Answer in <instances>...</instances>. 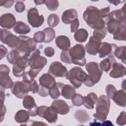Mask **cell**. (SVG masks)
<instances>
[{
    "mask_svg": "<svg viewBox=\"0 0 126 126\" xmlns=\"http://www.w3.org/2000/svg\"><path fill=\"white\" fill-rule=\"evenodd\" d=\"M107 24V30L114 34L123 28H126L125 5L120 9L110 12L105 21Z\"/></svg>",
    "mask_w": 126,
    "mask_h": 126,
    "instance_id": "obj_1",
    "label": "cell"
},
{
    "mask_svg": "<svg viewBox=\"0 0 126 126\" xmlns=\"http://www.w3.org/2000/svg\"><path fill=\"white\" fill-rule=\"evenodd\" d=\"M83 18L92 29L96 30L105 27V20L100 15V10L94 6H89L83 13Z\"/></svg>",
    "mask_w": 126,
    "mask_h": 126,
    "instance_id": "obj_2",
    "label": "cell"
},
{
    "mask_svg": "<svg viewBox=\"0 0 126 126\" xmlns=\"http://www.w3.org/2000/svg\"><path fill=\"white\" fill-rule=\"evenodd\" d=\"M85 68L88 72L87 78L83 83L86 86L91 87L98 83L102 75L103 70L98 63L91 62L87 63Z\"/></svg>",
    "mask_w": 126,
    "mask_h": 126,
    "instance_id": "obj_3",
    "label": "cell"
},
{
    "mask_svg": "<svg viewBox=\"0 0 126 126\" xmlns=\"http://www.w3.org/2000/svg\"><path fill=\"white\" fill-rule=\"evenodd\" d=\"M110 100L104 95H100L96 102L95 107L96 112L93 116L100 121H105L108 116L110 107Z\"/></svg>",
    "mask_w": 126,
    "mask_h": 126,
    "instance_id": "obj_4",
    "label": "cell"
},
{
    "mask_svg": "<svg viewBox=\"0 0 126 126\" xmlns=\"http://www.w3.org/2000/svg\"><path fill=\"white\" fill-rule=\"evenodd\" d=\"M68 53L70 63L80 66H83L86 64L85 49L83 44H76L70 49H68Z\"/></svg>",
    "mask_w": 126,
    "mask_h": 126,
    "instance_id": "obj_5",
    "label": "cell"
},
{
    "mask_svg": "<svg viewBox=\"0 0 126 126\" xmlns=\"http://www.w3.org/2000/svg\"><path fill=\"white\" fill-rule=\"evenodd\" d=\"M88 74L79 66H75L67 72L66 78L75 88H79L87 78Z\"/></svg>",
    "mask_w": 126,
    "mask_h": 126,
    "instance_id": "obj_6",
    "label": "cell"
},
{
    "mask_svg": "<svg viewBox=\"0 0 126 126\" xmlns=\"http://www.w3.org/2000/svg\"><path fill=\"white\" fill-rule=\"evenodd\" d=\"M20 42L16 47L17 50L22 55L29 57L36 47V42L33 38L25 35L19 36Z\"/></svg>",
    "mask_w": 126,
    "mask_h": 126,
    "instance_id": "obj_7",
    "label": "cell"
},
{
    "mask_svg": "<svg viewBox=\"0 0 126 126\" xmlns=\"http://www.w3.org/2000/svg\"><path fill=\"white\" fill-rule=\"evenodd\" d=\"M40 51L36 49L29 57L30 69L38 74L47 63V59L45 57L40 56Z\"/></svg>",
    "mask_w": 126,
    "mask_h": 126,
    "instance_id": "obj_8",
    "label": "cell"
},
{
    "mask_svg": "<svg viewBox=\"0 0 126 126\" xmlns=\"http://www.w3.org/2000/svg\"><path fill=\"white\" fill-rule=\"evenodd\" d=\"M38 94L42 97H46L49 95V89L56 82L55 78L48 73H44L39 78Z\"/></svg>",
    "mask_w": 126,
    "mask_h": 126,
    "instance_id": "obj_9",
    "label": "cell"
},
{
    "mask_svg": "<svg viewBox=\"0 0 126 126\" xmlns=\"http://www.w3.org/2000/svg\"><path fill=\"white\" fill-rule=\"evenodd\" d=\"M31 83H28L23 80L15 82L11 88V92L17 97L23 99L28 95L29 92L30 91Z\"/></svg>",
    "mask_w": 126,
    "mask_h": 126,
    "instance_id": "obj_10",
    "label": "cell"
},
{
    "mask_svg": "<svg viewBox=\"0 0 126 126\" xmlns=\"http://www.w3.org/2000/svg\"><path fill=\"white\" fill-rule=\"evenodd\" d=\"M27 19L29 23L33 28L40 27L44 21L43 16L39 15L38 10L35 7L31 8L28 11Z\"/></svg>",
    "mask_w": 126,
    "mask_h": 126,
    "instance_id": "obj_11",
    "label": "cell"
},
{
    "mask_svg": "<svg viewBox=\"0 0 126 126\" xmlns=\"http://www.w3.org/2000/svg\"><path fill=\"white\" fill-rule=\"evenodd\" d=\"M0 41L9 47H16L20 42V38L12 34L6 29H0Z\"/></svg>",
    "mask_w": 126,
    "mask_h": 126,
    "instance_id": "obj_12",
    "label": "cell"
},
{
    "mask_svg": "<svg viewBox=\"0 0 126 126\" xmlns=\"http://www.w3.org/2000/svg\"><path fill=\"white\" fill-rule=\"evenodd\" d=\"M29 65V58L26 56H20L16 63L13 66V74L14 76L20 77L23 76L26 68Z\"/></svg>",
    "mask_w": 126,
    "mask_h": 126,
    "instance_id": "obj_13",
    "label": "cell"
},
{
    "mask_svg": "<svg viewBox=\"0 0 126 126\" xmlns=\"http://www.w3.org/2000/svg\"><path fill=\"white\" fill-rule=\"evenodd\" d=\"M37 114L40 117L44 118L50 123H55L58 119V115L52 108L46 106H41L37 108Z\"/></svg>",
    "mask_w": 126,
    "mask_h": 126,
    "instance_id": "obj_14",
    "label": "cell"
},
{
    "mask_svg": "<svg viewBox=\"0 0 126 126\" xmlns=\"http://www.w3.org/2000/svg\"><path fill=\"white\" fill-rule=\"evenodd\" d=\"M67 69L60 62H54L50 65L48 73L53 77H66Z\"/></svg>",
    "mask_w": 126,
    "mask_h": 126,
    "instance_id": "obj_15",
    "label": "cell"
},
{
    "mask_svg": "<svg viewBox=\"0 0 126 126\" xmlns=\"http://www.w3.org/2000/svg\"><path fill=\"white\" fill-rule=\"evenodd\" d=\"M101 40L95 36H92L85 47L87 52L91 55H96L98 53V50L101 44Z\"/></svg>",
    "mask_w": 126,
    "mask_h": 126,
    "instance_id": "obj_16",
    "label": "cell"
},
{
    "mask_svg": "<svg viewBox=\"0 0 126 126\" xmlns=\"http://www.w3.org/2000/svg\"><path fill=\"white\" fill-rule=\"evenodd\" d=\"M50 107L56 113L64 115L69 112V107L67 103L62 99H55L52 103Z\"/></svg>",
    "mask_w": 126,
    "mask_h": 126,
    "instance_id": "obj_17",
    "label": "cell"
},
{
    "mask_svg": "<svg viewBox=\"0 0 126 126\" xmlns=\"http://www.w3.org/2000/svg\"><path fill=\"white\" fill-rule=\"evenodd\" d=\"M23 105L26 109L28 110L31 116L34 117L37 115V111L38 107L32 96L28 95L25 96L23 100Z\"/></svg>",
    "mask_w": 126,
    "mask_h": 126,
    "instance_id": "obj_18",
    "label": "cell"
},
{
    "mask_svg": "<svg viewBox=\"0 0 126 126\" xmlns=\"http://www.w3.org/2000/svg\"><path fill=\"white\" fill-rule=\"evenodd\" d=\"M16 23V18L12 13H5L0 16V25L2 28L10 29L14 27Z\"/></svg>",
    "mask_w": 126,
    "mask_h": 126,
    "instance_id": "obj_19",
    "label": "cell"
},
{
    "mask_svg": "<svg viewBox=\"0 0 126 126\" xmlns=\"http://www.w3.org/2000/svg\"><path fill=\"white\" fill-rule=\"evenodd\" d=\"M117 47V46L113 43L105 42L101 43L98 50L99 58H103L107 56L112 55Z\"/></svg>",
    "mask_w": 126,
    "mask_h": 126,
    "instance_id": "obj_20",
    "label": "cell"
},
{
    "mask_svg": "<svg viewBox=\"0 0 126 126\" xmlns=\"http://www.w3.org/2000/svg\"><path fill=\"white\" fill-rule=\"evenodd\" d=\"M112 69L109 73V76L113 78L122 77L126 75L125 66L121 63L116 62L112 66Z\"/></svg>",
    "mask_w": 126,
    "mask_h": 126,
    "instance_id": "obj_21",
    "label": "cell"
},
{
    "mask_svg": "<svg viewBox=\"0 0 126 126\" xmlns=\"http://www.w3.org/2000/svg\"><path fill=\"white\" fill-rule=\"evenodd\" d=\"M60 83L61 94L67 99H70L76 94L75 88L70 85H66L62 83Z\"/></svg>",
    "mask_w": 126,
    "mask_h": 126,
    "instance_id": "obj_22",
    "label": "cell"
},
{
    "mask_svg": "<svg viewBox=\"0 0 126 126\" xmlns=\"http://www.w3.org/2000/svg\"><path fill=\"white\" fill-rule=\"evenodd\" d=\"M77 18V11L75 9L71 8L67 9L63 12L62 16V20L65 24H69Z\"/></svg>",
    "mask_w": 126,
    "mask_h": 126,
    "instance_id": "obj_23",
    "label": "cell"
},
{
    "mask_svg": "<svg viewBox=\"0 0 126 126\" xmlns=\"http://www.w3.org/2000/svg\"><path fill=\"white\" fill-rule=\"evenodd\" d=\"M55 42L57 47L63 51L67 50L70 47L69 38L65 35L57 36L55 39Z\"/></svg>",
    "mask_w": 126,
    "mask_h": 126,
    "instance_id": "obj_24",
    "label": "cell"
},
{
    "mask_svg": "<svg viewBox=\"0 0 126 126\" xmlns=\"http://www.w3.org/2000/svg\"><path fill=\"white\" fill-rule=\"evenodd\" d=\"M112 99L118 105L122 107L126 106V93L123 90L117 91Z\"/></svg>",
    "mask_w": 126,
    "mask_h": 126,
    "instance_id": "obj_25",
    "label": "cell"
},
{
    "mask_svg": "<svg viewBox=\"0 0 126 126\" xmlns=\"http://www.w3.org/2000/svg\"><path fill=\"white\" fill-rule=\"evenodd\" d=\"M98 99L97 95L94 93H90L87 96H84V102L83 104L85 107L89 109L94 108V105Z\"/></svg>",
    "mask_w": 126,
    "mask_h": 126,
    "instance_id": "obj_26",
    "label": "cell"
},
{
    "mask_svg": "<svg viewBox=\"0 0 126 126\" xmlns=\"http://www.w3.org/2000/svg\"><path fill=\"white\" fill-rule=\"evenodd\" d=\"M116 62V61L115 58L112 55H110L100 62L99 66L103 71L107 72L112 68L113 65Z\"/></svg>",
    "mask_w": 126,
    "mask_h": 126,
    "instance_id": "obj_27",
    "label": "cell"
},
{
    "mask_svg": "<svg viewBox=\"0 0 126 126\" xmlns=\"http://www.w3.org/2000/svg\"><path fill=\"white\" fill-rule=\"evenodd\" d=\"M13 31L20 34H26L31 32L29 26L22 21H18L13 28Z\"/></svg>",
    "mask_w": 126,
    "mask_h": 126,
    "instance_id": "obj_28",
    "label": "cell"
},
{
    "mask_svg": "<svg viewBox=\"0 0 126 126\" xmlns=\"http://www.w3.org/2000/svg\"><path fill=\"white\" fill-rule=\"evenodd\" d=\"M30 116L28 111L25 110H20L16 113L14 119L18 123H27L29 119Z\"/></svg>",
    "mask_w": 126,
    "mask_h": 126,
    "instance_id": "obj_29",
    "label": "cell"
},
{
    "mask_svg": "<svg viewBox=\"0 0 126 126\" xmlns=\"http://www.w3.org/2000/svg\"><path fill=\"white\" fill-rule=\"evenodd\" d=\"M8 74H9L0 73V86L4 89L11 88L14 83Z\"/></svg>",
    "mask_w": 126,
    "mask_h": 126,
    "instance_id": "obj_30",
    "label": "cell"
},
{
    "mask_svg": "<svg viewBox=\"0 0 126 126\" xmlns=\"http://www.w3.org/2000/svg\"><path fill=\"white\" fill-rule=\"evenodd\" d=\"M74 117L78 121L81 123H86L90 119L89 114L84 110H77L74 113Z\"/></svg>",
    "mask_w": 126,
    "mask_h": 126,
    "instance_id": "obj_31",
    "label": "cell"
},
{
    "mask_svg": "<svg viewBox=\"0 0 126 126\" xmlns=\"http://www.w3.org/2000/svg\"><path fill=\"white\" fill-rule=\"evenodd\" d=\"M74 37L75 40L78 42H84L88 37V32L85 29H79L75 32Z\"/></svg>",
    "mask_w": 126,
    "mask_h": 126,
    "instance_id": "obj_32",
    "label": "cell"
},
{
    "mask_svg": "<svg viewBox=\"0 0 126 126\" xmlns=\"http://www.w3.org/2000/svg\"><path fill=\"white\" fill-rule=\"evenodd\" d=\"M114 54L117 58L121 60L124 63H126V47L125 46L117 47L115 49Z\"/></svg>",
    "mask_w": 126,
    "mask_h": 126,
    "instance_id": "obj_33",
    "label": "cell"
},
{
    "mask_svg": "<svg viewBox=\"0 0 126 126\" xmlns=\"http://www.w3.org/2000/svg\"><path fill=\"white\" fill-rule=\"evenodd\" d=\"M49 94L53 99L58 98L61 95L60 83H56L49 89Z\"/></svg>",
    "mask_w": 126,
    "mask_h": 126,
    "instance_id": "obj_34",
    "label": "cell"
},
{
    "mask_svg": "<svg viewBox=\"0 0 126 126\" xmlns=\"http://www.w3.org/2000/svg\"><path fill=\"white\" fill-rule=\"evenodd\" d=\"M45 34V40L44 42L49 43L53 40L56 36V33L53 29L52 28H46L43 30Z\"/></svg>",
    "mask_w": 126,
    "mask_h": 126,
    "instance_id": "obj_35",
    "label": "cell"
},
{
    "mask_svg": "<svg viewBox=\"0 0 126 126\" xmlns=\"http://www.w3.org/2000/svg\"><path fill=\"white\" fill-rule=\"evenodd\" d=\"M20 56L19 52L17 49H13L8 53L6 58L9 63L14 65L16 63L17 60Z\"/></svg>",
    "mask_w": 126,
    "mask_h": 126,
    "instance_id": "obj_36",
    "label": "cell"
},
{
    "mask_svg": "<svg viewBox=\"0 0 126 126\" xmlns=\"http://www.w3.org/2000/svg\"><path fill=\"white\" fill-rule=\"evenodd\" d=\"M47 23L51 28L56 27L60 22V18L56 14H51L47 18Z\"/></svg>",
    "mask_w": 126,
    "mask_h": 126,
    "instance_id": "obj_37",
    "label": "cell"
},
{
    "mask_svg": "<svg viewBox=\"0 0 126 126\" xmlns=\"http://www.w3.org/2000/svg\"><path fill=\"white\" fill-rule=\"evenodd\" d=\"M72 104L76 106H80L83 104L84 102V96L80 94H75L71 98Z\"/></svg>",
    "mask_w": 126,
    "mask_h": 126,
    "instance_id": "obj_38",
    "label": "cell"
},
{
    "mask_svg": "<svg viewBox=\"0 0 126 126\" xmlns=\"http://www.w3.org/2000/svg\"><path fill=\"white\" fill-rule=\"evenodd\" d=\"M45 4L47 8L51 11H55L57 10L59 7V3L58 0H45Z\"/></svg>",
    "mask_w": 126,
    "mask_h": 126,
    "instance_id": "obj_39",
    "label": "cell"
},
{
    "mask_svg": "<svg viewBox=\"0 0 126 126\" xmlns=\"http://www.w3.org/2000/svg\"><path fill=\"white\" fill-rule=\"evenodd\" d=\"M107 30L105 26L104 28L100 29L94 30L93 32V36H95L101 40L105 37L107 34Z\"/></svg>",
    "mask_w": 126,
    "mask_h": 126,
    "instance_id": "obj_40",
    "label": "cell"
},
{
    "mask_svg": "<svg viewBox=\"0 0 126 126\" xmlns=\"http://www.w3.org/2000/svg\"><path fill=\"white\" fill-rule=\"evenodd\" d=\"M126 28H123L116 33L113 34V39L118 40H126Z\"/></svg>",
    "mask_w": 126,
    "mask_h": 126,
    "instance_id": "obj_41",
    "label": "cell"
},
{
    "mask_svg": "<svg viewBox=\"0 0 126 126\" xmlns=\"http://www.w3.org/2000/svg\"><path fill=\"white\" fill-rule=\"evenodd\" d=\"M117 90L116 88L111 84H108L105 87V92L109 98L112 99L114 94Z\"/></svg>",
    "mask_w": 126,
    "mask_h": 126,
    "instance_id": "obj_42",
    "label": "cell"
},
{
    "mask_svg": "<svg viewBox=\"0 0 126 126\" xmlns=\"http://www.w3.org/2000/svg\"><path fill=\"white\" fill-rule=\"evenodd\" d=\"M45 34L43 31H38L35 32L33 35V39L36 42L41 43L44 41Z\"/></svg>",
    "mask_w": 126,
    "mask_h": 126,
    "instance_id": "obj_43",
    "label": "cell"
},
{
    "mask_svg": "<svg viewBox=\"0 0 126 126\" xmlns=\"http://www.w3.org/2000/svg\"><path fill=\"white\" fill-rule=\"evenodd\" d=\"M126 112L122 111L121 112L120 115L118 116L116 120V123L120 126L124 125L126 123Z\"/></svg>",
    "mask_w": 126,
    "mask_h": 126,
    "instance_id": "obj_44",
    "label": "cell"
},
{
    "mask_svg": "<svg viewBox=\"0 0 126 126\" xmlns=\"http://www.w3.org/2000/svg\"><path fill=\"white\" fill-rule=\"evenodd\" d=\"M15 9L18 13H22L25 10V5L22 1H17L15 5Z\"/></svg>",
    "mask_w": 126,
    "mask_h": 126,
    "instance_id": "obj_45",
    "label": "cell"
},
{
    "mask_svg": "<svg viewBox=\"0 0 126 126\" xmlns=\"http://www.w3.org/2000/svg\"><path fill=\"white\" fill-rule=\"evenodd\" d=\"M30 91L33 94L38 93L39 90V85L38 84L36 80H34L30 84Z\"/></svg>",
    "mask_w": 126,
    "mask_h": 126,
    "instance_id": "obj_46",
    "label": "cell"
},
{
    "mask_svg": "<svg viewBox=\"0 0 126 126\" xmlns=\"http://www.w3.org/2000/svg\"><path fill=\"white\" fill-rule=\"evenodd\" d=\"M99 10L101 17L104 20V19H105L107 17L109 14L110 13V6H108L104 8H102Z\"/></svg>",
    "mask_w": 126,
    "mask_h": 126,
    "instance_id": "obj_47",
    "label": "cell"
},
{
    "mask_svg": "<svg viewBox=\"0 0 126 126\" xmlns=\"http://www.w3.org/2000/svg\"><path fill=\"white\" fill-rule=\"evenodd\" d=\"M79 26V20L77 19L74 20L70 25V30L71 32H76L77 31V29Z\"/></svg>",
    "mask_w": 126,
    "mask_h": 126,
    "instance_id": "obj_48",
    "label": "cell"
},
{
    "mask_svg": "<svg viewBox=\"0 0 126 126\" xmlns=\"http://www.w3.org/2000/svg\"><path fill=\"white\" fill-rule=\"evenodd\" d=\"M44 53L46 56L48 57H51L54 55L55 50L52 47H48L44 49Z\"/></svg>",
    "mask_w": 126,
    "mask_h": 126,
    "instance_id": "obj_49",
    "label": "cell"
},
{
    "mask_svg": "<svg viewBox=\"0 0 126 126\" xmlns=\"http://www.w3.org/2000/svg\"><path fill=\"white\" fill-rule=\"evenodd\" d=\"M14 0H0V6H3L6 8L11 7L14 4Z\"/></svg>",
    "mask_w": 126,
    "mask_h": 126,
    "instance_id": "obj_50",
    "label": "cell"
},
{
    "mask_svg": "<svg viewBox=\"0 0 126 126\" xmlns=\"http://www.w3.org/2000/svg\"><path fill=\"white\" fill-rule=\"evenodd\" d=\"M10 72V69L9 67L5 64H0V73L9 74Z\"/></svg>",
    "mask_w": 126,
    "mask_h": 126,
    "instance_id": "obj_51",
    "label": "cell"
},
{
    "mask_svg": "<svg viewBox=\"0 0 126 126\" xmlns=\"http://www.w3.org/2000/svg\"><path fill=\"white\" fill-rule=\"evenodd\" d=\"M1 110H0V122H1L4 117V115L6 113V108L3 104V102H0Z\"/></svg>",
    "mask_w": 126,
    "mask_h": 126,
    "instance_id": "obj_52",
    "label": "cell"
},
{
    "mask_svg": "<svg viewBox=\"0 0 126 126\" xmlns=\"http://www.w3.org/2000/svg\"><path fill=\"white\" fill-rule=\"evenodd\" d=\"M7 49L2 45H0V60H1L7 53Z\"/></svg>",
    "mask_w": 126,
    "mask_h": 126,
    "instance_id": "obj_53",
    "label": "cell"
},
{
    "mask_svg": "<svg viewBox=\"0 0 126 126\" xmlns=\"http://www.w3.org/2000/svg\"><path fill=\"white\" fill-rule=\"evenodd\" d=\"M30 124H27V125L29 126H36V125H47L46 124L43 123L42 122H37V121H30L29 122Z\"/></svg>",
    "mask_w": 126,
    "mask_h": 126,
    "instance_id": "obj_54",
    "label": "cell"
},
{
    "mask_svg": "<svg viewBox=\"0 0 126 126\" xmlns=\"http://www.w3.org/2000/svg\"><path fill=\"white\" fill-rule=\"evenodd\" d=\"M2 87H0V102H3L5 98V92L4 89Z\"/></svg>",
    "mask_w": 126,
    "mask_h": 126,
    "instance_id": "obj_55",
    "label": "cell"
},
{
    "mask_svg": "<svg viewBox=\"0 0 126 126\" xmlns=\"http://www.w3.org/2000/svg\"><path fill=\"white\" fill-rule=\"evenodd\" d=\"M108 1L111 3H112L113 4L115 5H117L118 4H119L120 3H122V2H125V0L124 1H121V0H108Z\"/></svg>",
    "mask_w": 126,
    "mask_h": 126,
    "instance_id": "obj_56",
    "label": "cell"
},
{
    "mask_svg": "<svg viewBox=\"0 0 126 126\" xmlns=\"http://www.w3.org/2000/svg\"><path fill=\"white\" fill-rule=\"evenodd\" d=\"M34 2L36 5H39L44 3L45 0H34Z\"/></svg>",
    "mask_w": 126,
    "mask_h": 126,
    "instance_id": "obj_57",
    "label": "cell"
}]
</instances>
